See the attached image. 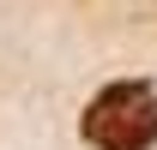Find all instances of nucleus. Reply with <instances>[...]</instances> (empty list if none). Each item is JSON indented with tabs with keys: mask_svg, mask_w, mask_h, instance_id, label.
<instances>
[{
	"mask_svg": "<svg viewBox=\"0 0 157 150\" xmlns=\"http://www.w3.org/2000/svg\"><path fill=\"white\" fill-rule=\"evenodd\" d=\"M85 144L91 150H151L157 144V90L145 78H121L91 96L85 108Z\"/></svg>",
	"mask_w": 157,
	"mask_h": 150,
	"instance_id": "f257e3e1",
	"label": "nucleus"
}]
</instances>
